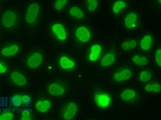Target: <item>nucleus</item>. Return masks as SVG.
<instances>
[{
  "label": "nucleus",
  "instance_id": "bb28decb",
  "mask_svg": "<svg viewBox=\"0 0 161 120\" xmlns=\"http://www.w3.org/2000/svg\"><path fill=\"white\" fill-rule=\"evenodd\" d=\"M13 119V115L10 113H5L0 116V120H11Z\"/></svg>",
  "mask_w": 161,
  "mask_h": 120
},
{
  "label": "nucleus",
  "instance_id": "c85d7f7f",
  "mask_svg": "<svg viewBox=\"0 0 161 120\" xmlns=\"http://www.w3.org/2000/svg\"><path fill=\"white\" fill-rule=\"evenodd\" d=\"M156 62L159 66H161V49H158L156 52Z\"/></svg>",
  "mask_w": 161,
  "mask_h": 120
},
{
  "label": "nucleus",
  "instance_id": "7ed1b4c3",
  "mask_svg": "<svg viewBox=\"0 0 161 120\" xmlns=\"http://www.w3.org/2000/svg\"><path fill=\"white\" fill-rule=\"evenodd\" d=\"M76 35L77 38L82 42H87L90 38V31L85 27H80L78 28Z\"/></svg>",
  "mask_w": 161,
  "mask_h": 120
},
{
  "label": "nucleus",
  "instance_id": "ddd939ff",
  "mask_svg": "<svg viewBox=\"0 0 161 120\" xmlns=\"http://www.w3.org/2000/svg\"><path fill=\"white\" fill-rule=\"evenodd\" d=\"M60 65L63 69H70L74 67V63L73 61H70L66 56L62 57L60 60Z\"/></svg>",
  "mask_w": 161,
  "mask_h": 120
},
{
  "label": "nucleus",
  "instance_id": "f3484780",
  "mask_svg": "<svg viewBox=\"0 0 161 120\" xmlns=\"http://www.w3.org/2000/svg\"><path fill=\"white\" fill-rule=\"evenodd\" d=\"M151 42H152V38L150 37V36H145L144 38L141 41V48L144 50H147L150 48L151 46Z\"/></svg>",
  "mask_w": 161,
  "mask_h": 120
},
{
  "label": "nucleus",
  "instance_id": "20e7f679",
  "mask_svg": "<svg viewBox=\"0 0 161 120\" xmlns=\"http://www.w3.org/2000/svg\"><path fill=\"white\" fill-rule=\"evenodd\" d=\"M95 101L100 107L106 108L110 104V98L107 95H96Z\"/></svg>",
  "mask_w": 161,
  "mask_h": 120
},
{
  "label": "nucleus",
  "instance_id": "4468645a",
  "mask_svg": "<svg viewBox=\"0 0 161 120\" xmlns=\"http://www.w3.org/2000/svg\"><path fill=\"white\" fill-rule=\"evenodd\" d=\"M137 19L136 15L134 13H130L127 16L125 19V26L128 28H132L134 25V22Z\"/></svg>",
  "mask_w": 161,
  "mask_h": 120
},
{
  "label": "nucleus",
  "instance_id": "423d86ee",
  "mask_svg": "<svg viewBox=\"0 0 161 120\" xmlns=\"http://www.w3.org/2000/svg\"><path fill=\"white\" fill-rule=\"evenodd\" d=\"M53 30L59 39L63 41L66 38V32L65 31L63 26L61 24L54 25L53 26Z\"/></svg>",
  "mask_w": 161,
  "mask_h": 120
},
{
  "label": "nucleus",
  "instance_id": "a211bd4d",
  "mask_svg": "<svg viewBox=\"0 0 161 120\" xmlns=\"http://www.w3.org/2000/svg\"><path fill=\"white\" fill-rule=\"evenodd\" d=\"M136 95V93L132 90H125L121 94V98L124 100H129Z\"/></svg>",
  "mask_w": 161,
  "mask_h": 120
},
{
  "label": "nucleus",
  "instance_id": "0eeeda50",
  "mask_svg": "<svg viewBox=\"0 0 161 120\" xmlns=\"http://www.w3.org/2000/svg\"><path fill=\"white\" fill-rule=\"evenodd\" d=\"M10 77L17 85L19 86H23L26 83V80L25 77L18 72H14L13 73H12Z\"/></svg>",
  "mask_w": 161,
  "mask_h": 120
},
{
  "label": "nucleus",
  "instance_id": "39448f33",
  "mask_svg": "<svg viewBox=\"0 0 161 120\" xmlns=\"http://www.w3.org/2000/svg\"><path fill=\"white\" fill-rule=\"evenodd\" d=\"M42 61V56L41 54L36 53L30 57L28 61V64L32 68H36L39 67Z\"/></svg>",
  "mask_w": 161,
  "mask_h": 120
},
{
  "label": "nucleus",
  "instance_id": "f257e3e1",
  "mask_svg": "<svg viewBox=\"0 0 161 120\" xmlns=\"http://www.w3.org/2000/svg\"><path fill=\"white\" fill-rule=\"evenodd\" d=\"M39 10V6L37 4H31L28 8L26 17V22L28 23H32L35 22L36 18L37 17Z\"/></svg>",
  "mask_w": 161,
  "mask_h": 120
},
{
  "label": "nucleus",
  "instance_id": "5701e85b",
  "mask_svg": "<svg viewBox=\"0 0 161 120\" xmlns=\"http://www.w3.org/2000/svg\"><path fill=\"white\" fill-rule=\"evenodd\" d=\"M152 75L149 74H147L146 72H142L141 74V76H140V79H141V81L145 82V81H147L151 79Z\"/></svg>",
  "mask_w": 161,
  "mask_h": 120
},
{
  "label": "nucleus",
  "instance_id": "393cba45",
  "mask_svg": "<svg viewBox=\"0 0 161 120\" xmlns=\"http://www.w3.org/2000/svg\"><path fill=\"white\" fill-rule=\"evenodd\" d=\"M88 2H90V5L88 7L90 11H94V10L97 8V0H87Z\"/></svg>",
  "mask_w": 161,
  "mask_h": 120
},
{
  "label": "nucleus",
  "instance_id": "b1692460",
  "mask_svg": "<svg viewBox=\"0 0 161 120\" xmlns=\"http://www.w3.org/2000/svg\"><path fill=\"white\" fill-rule=\"evenodd\" d=\"M12 102L15 106H19L22 102V98L20 97L19 95L15 96V97H13V98H12Z\"/></svg>",
  "mask_w": 161,
  "mask_h": 120
},
{
  "label": "nucleus",
  "instance_id": "72a5a7b5",
  "mask_svg": "<svg viewBox=\"0 0 161 120\" xmlns=\"http://www.w3.org/2000/svg\"><path fill=\"white\" fill-rule=\"evenodd\" d=\"M159 2H160V3H161V0H159Z\"/></svg>",
  "mask_w": 161,
  "mask_h": 120
},
{
  "label": "nucleus",
  "instance_id": "cd10ccee",
  "mask_svg": "<svg viewBox=\"0 0 161 120\" xmlns=\"http://www.w3.org/2000/svg\"><path fill=\"white\" fill-rule=\"evenodd\" d=\"M67 0H58L56 2L55 4V7L57 10H60L62 7H63V5L65 4H66Z\"/></svg>",
  "mask_w": 161,
  "mask_h": 120
},
{
  "label": "nucleus",
  "instance_id": "4be33fe9",
  "mask_svg": "<svg viewBox=\"0 0 161 120\" xmlns=\"http://www.w3.org/2000/svg\"><path fill=\"white\" fill-rule=\"evenodd\" d=\"M145 89L147 91H154L155 92H159L160 91V86L158 84H155V85H148L145 87Z\"/></svg>",
  "mask_w": 161,
  "mask_h": 120
},
{
  "label": "nucleus",
  "instance_id": "7c9ffc66",
  "mask_svg": "<svg viewBox=\"0 0 161 120\" xmlns=\"http://www.w3.org/2000/svg\"><path fill=\"white\" fill-rule=\"evenodd\" d=\"M122 48H123V49H125V50H127V49H129V45L127 42H125L123 43V45H122Z\"/></svg>",
  "mask_w": 161,
  "mask_h": 120
},
{
  "label": "nucleus",
  "instance_id": "a878e982",
  "mask_svg": "<svg viewBox=\"0 0 161 120\" xmlns=\"http://www.w3.org/2000/svg\"><path fill=\"white\" fill-rule=\"evenodd\" d=\"M30 111L27 109H22V120H29L30 119Z\"/></svg>",
  "mask_w": 161,
  "mask_h": 120
},
{
  "label": "nucleus",
  "instance_id": "2eb2a0df",
  "mask_svg": "<svg viewBox=\"0 0 161 120\" xmlns=\"http://www.w3.org/2000/svg\"><path fill=\"white\" fill-rule=\"evenodd\" d=\"M36 107L41 112L47 111L50 107V102L48 100L44 102H38Z\"/></svg>",
  "mask_w": 161,
  "mask_h": 120
},
{
  "label": "nucleus",
  "instance_id": "1a4fd4ad",
  "mask_svg": "<svg viewBox=\"0 0 161 120\" xmlns=\"http://www.w3.org/2000/svg\"><path fill=\"white\" fill-rule=\"evenodd\" d=\"M132 75V72L130 70L125 69L121 73H117L114 75L116 80L117 81H122V80H125L129 79Z\"/></svg>",
  "mask_w": 161,
  "mask_h": 120
},
{
  "label": "nucleus",
  "instance_id": "412c9836",
  "mask_svg": "<svg viewBox=\"0 0 161 120\" xmlns=\"http://www.w3.org/2000/svg\"><path fill=\"white\" fill-rule=\"evenodd\" d=\"M125 6H126V4L124 2H122V1L116 2L114 5L113 11H114V12H115V13H118V10H119V9L121 8H125Z\"/></svg>",
  "mask_w": 161,
  "mask_h": 120
},
{
  "label": "nucleus",
  "instance_id": "6e6552de",
  "mask_svg": "<svg viewBox=\"0 0 161 120\" xmlns=\"http://www.w3.org/2000/svg\"><path fill=\"white\" fill-rule=\"evenodd\" d=\"M77 111V105L74 103H70L67 107V111L64 115V118L66 119H71L74 116Z\"/></svg>",
  "mask_w": 161,
  "mask_h": 120
},
{
  "label": "nucleus",
  "instance_id": "473e14b6",
  "mask_svg": "<svg viewBox=\"0 0 161 120\" xmlns=\"http://www.w3.org/2000/svg\"><path fill=\"white\" fill-rule=\"evenodd\" d=\"M129 48H134L136 46V41H132L130 42V44H129Z\"/></svg>",
  "mask_w": 161,
  "mask_h": 120
},
{
  "label": "nucleus",
  "instance_id": "6ab92c4d",
  "mask_svg": "<svg viewBox=\"0 0 161 120\" xmlns=\"http://www.w3.org/2000/svg\"><path fill=\"white\" fill-rule=\"evenodd\" d=\"M70 15H72V16L76 17L77 18H82L84 17V12H83L81 10L77 7H72L70 10Z\"/></svg>",
  "mask_w": 161,
  "mask_h": 120
},
{
  "label": "nucleus",
  "instance_id": "dca6fc26",
  "mask_svg": "<svg viewBox=\"0 0 161 120\" xmlns=\"http://www.w3.org/2000/svg\"><path fill=\"white\" fill-rule=\"evenodd\" d=\"M115 61L114 56L111 54H108L103 57L102 61H101V65L103 66H109L113 63Z\"/></svg>",
  "mask_w": 161,
  "mask_h": 120
},
{
  "label": "nucleus",
  "instance_id": "f8f14e48",
  "mask_svg": "<svg viewBox=\"0 0 161 120\" xmlns=\"http://www.w3.org/2000/svg\"><path fill=\"white\" fill-rule=\"evenodd\" d=\"M19 48L16 45H14L9 48H4L2 49V54L4 56H13L17 53Z\"/></svg>",
  "mask_w": 161,
  "mask_h": 120
},
{
  "label": "nucleus",
  "instance_id": "f03ea898",
  "mask_svg": "<svg viewBox=\"0 0 161 120\" xmlns=\"http://www.w3.org/2000/svg\"><path fill=\"white\" fill-rule=\"evenodd\" d=\"M16 20V15L11 11H6L2 17V22L6 28H10Z\"/></svg>",
  "mask_w": 161,
  "mask_h": 120
},
{
  "label": "nucleus",
  "instance_id": "aec40b11",
  "mask_svg": "<svg viewBox=\"0 0 161 120\" xmlns=\"http://www.w3.org/2000/svg\"><path fill=\"white\" fill-rule=\"evenodd\" d=\"M133 61H134L135 63L139 65H145L147 63V59L145 57H139L136 56L134 57Z\"/></svg>",
  "mask_w": 161,
  "mask_h": 120
},
{
  "label": "nucleus",
  "instance_id": "9d476101",
  "mask_svg": "<svg viewBox=\"0 0 161 120\" xmlns=\"http://www.w3.org/2000/svg\"><path fill=\"white\" fill-rule=\"evenodd\" d=\"M49 93L53 95H61L64 93V90L57 84H53L49 87Z\"/></svg>",
  "mask_w": 161,
  "mask_h": 120
},
{
  "label": "nucleus",
  "instance_id": "c756f323",
  "mask_svg": "<svg viewBox=\"0 0 161 120\" xmlns=\"http://www.w3.org/2000/svg\"><path fill=\"white\" fill-rule=\"evenodd\" d=\"M30 101V98L28 96H24L22 97V102L24 104H28Z\"/></svg>",
  "mask_w": 161,
  "mask_h": 120
},
{
  "label": "nucleus",
  "instance_id": "2f4dec72",
  "mask_svg": "<svg viewBox=\"0 0 161 120\" xmlns=\"http://www.w3.org/2000/svg\"><path fill=\"white\" fill-rule=\"evenodd\" d=\"M6 72V67L0 63V73H5Z\"/></svg>",
  "mask_w": 161,
  "mask_h": 120
},
{
  "label": "nucleus",
  "instance_id": "9b49d317",
  "mask_svg": "<svg viewBox=\"0 0 161 120\" xmlns=\"http://www.w3.org/2000/svg\"><path fill=\"white\" fill-rule=\"evenodd\" d=\"M92 53L90 54V59L92 61H95L98 58L99 56V53L101 50V48L100 45H94L92 47Z\"/></svg>",
  "mask_w": 161,
  "mask_h": 120
}]
</instances>
